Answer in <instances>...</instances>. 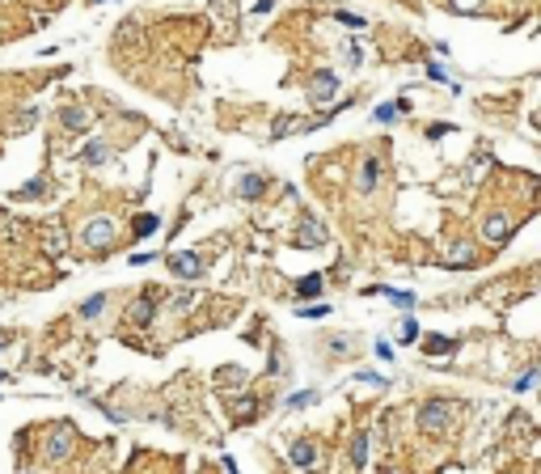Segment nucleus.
I'll return each instance as SVG.
<instances>
[{
	"label": "nucleus",
	"instance_id": "nucleus-1",
	"mask_svg": "<svg viewBox=\"0 0 541 474\" xmlns=\"http://www.w3.org/2000/svg\"><path fill=\"white\" fill-rule=\"evenodd\" d=\"M309 93H313V102H317V106H326V102L339 93V72H334V68H317V72H313V81H309Z\"/></svg>",
	"mask_w": 541,
	"mask_h": 474
},
{
	"label": "nucleus",
	"instance_id": "nucleus-2",
	"mask_svg": "<svg viewBox=\"0 0 541 474\" xmlns=\"http://www.w3.org/2000/svg\"><path fill=\"white\" fill-rule=\"evenodd\" d=\"M449 424V403H423V411H419V428L432 437V432H440Z\"/></svg>",
	"mask_w": 541,
	"mask_h": 474
},
{
	"label": "nucleus",
	"instance_id": "nucleus-3",
	"mask_svg": "<svg viewBox=\"0 0 541 474\" xmlns=\"http://www.w3.org/2000/svg\"><path fill=\"white\" fill-rule=\"evenodd\" d=\"M482 237L495 242V246L508 242V237H512V220H508V212H491V216L482 220Z\"/></svg>",
	"mask_w": 541,
	"mask_h": 474
},
{
	"label": "nucleus",
	"instance_id": "nucleus-4",
	"mask_svg": "<svg viewBox=\"0 0 541 474\" xmlns=\"http://www.w3.org/2000/svg\"><path fill=\"white\" fill-rule=\"evenodd\" d=\"M377 182H381V161H377V157L360 161V174H355V191H360V195H372V191H377Z\"/></svg>",
	"mask_w": 541,
	"mask_h": 474
},
{
	"label": "nucleus",
	"instance_id": "nucleus-5",
	"mask_svg": "<svg viewBox=\"0 0 541 474\" xmlns=\"http://www.w3.org/2000/svg\"><path fill=\"white\" fill-rule=\"evenodd\" d=\"M169 271L178 280H199L203 275V263H199V254H169Z\"/></svg>",
	"mask_w": 541,
	"mask_h": 474
},
{
	"label": "nucleus",
	"instance_id": "nucleus-6",
	"mask_svg": "<svg viewBox=\"0 0 541 474\" xmlns=\"http://www.w3.org/2000/svg\"><path fill=\"white\" fill-rule=\"evenodd\" d=\"M85 242H89L93 250H106V246L114 242V225H110V220H89V225H85Z\"/></svg>",
	"mask_w": 541,
	"mask_h": 474
},
{
	"label": "nucleus",
	"instance_id": "nucleus-7",
	"mask_svg": "<svg viewBox=\"0 0 541 474\" xmlns=\"http://www.w3.org/2000/svg\"><path fill=\"white\" fill-rule=\"evenodd\" d=\"M288 458H292V466H300V470H313V466H317V445H313V441H292Z\"/></svg>",
	"mask_w": 541,
	"mask_h": 474
},
{
	"label": "nucleus",
	"instance_id": "nucleus-8",
	"mask_svg": "<svg viewBox=\"0 0 541 474\" xmlns=\"http://www.w3.org/2000/svg\"><path fill=\"white\" fill-rule=\"evenodd\" d=\"M296 242H300V246H322V242H326V229H322L317 220H300Z\"/></svg>",
	"mask_w": 541,
	"mask_h": 474
},
{
	"label": "nucleus",
	"instance_id": "nucleus-9",
	"mask_svg": "<svg viewBox=\"0 0 541 474\" xmlns=\"http://www.w3.org/2000/svg\"><path fill=\"white\" fill-rule=\"evenodd\" d=\"M457 343H461V339H453V335H432V339L423 343V352H427V356H449Z\"/></svg>",
	"mask_w": 541,
	"mask_h": 474
},
{
	"label": "nucleus",
	"instance_id": "nucleus-10",
	"mask_svg": "<svg viewBox=\"0 0 541 474\" xmlns=\"http://www.w3.org/2000/svg\"><path fill=\"white\" fill-rule=\"evenodd\" d=\"M444 263H449V267H466V263H474V246H470V242H457V246L444 254Z\"/></svg>",
	"mask_w": 541,
	"mask_h": 474
},
{
	"label": "nucleus",
	"instance_id": "nucleus-11",
	"mask_svg": "<svg viewBox=\"0 0 541 474\" xmlns=\"http://www.w3.org/2000/svg\"><path fill=\"white\" fill-rule=\"evenodd\" d=\"M262 186H267V182H262L258 174H245V178L237 182V195H241V199H258V195H262Z\"/></svg>",
	"mask_w": 541,
	"mask_h": 474
},
{
	"label": "nucleus",
	"instance_id": "nucleus-12",
	"mask_svg": "<svg viewBox=\"0 0 541 474\" xmlns=\"http://www.w3.org/2000/svg\"><path fill=\"white\" fill-rule=\"evenodd\" d=\"M402 110H406V102H385V106H377V110H372V119H377V123H394Z\"/></svg>",
	"mask_w": 541,
	"mask_h": 474
},
{
	"label": "nucleus",
	"instance_id": "nucleus-13",
	"mask_svg": "<svg viewBox=\"0 0 541 474\" xmlns=\"http://www.w3.org/2000/svg\"><path fill=\"white\" fill-rule=\"evenodd\" d=\"M351 458H355V466H368V432H360L351 441Z\"/></svg>",
	"mask_w": 541,
	"mask_h": 474
},
{
	"label": "nucleus",
	"instance_id": "nucleus-14",
	"mask_svg": "<svg viewBox=\"0 0 541 474\" xmlns=\"http://www.w3.org/2000/svg\"><path fill=\"white\" fill-rule=\"evenodd\" d=\"M313 403H317V390H300V394H292V398H288V407H292V411H305V407H313Z\"/></svg>",
	"mask_w": 541,
	"mask_h": 474
},
{
	"label": "nucleus",
	"instance_id": "nucleus-15",
	"mask_svg": "<svg viewBox=\"0 0 541 474\" xmlns=\"http://www.w3.org/2000/svg\"><path fill=\"white\" fill-rule=\"evenodd\" d=\"M296 292H300V301H305V297H317V292H322V275H305Z\"/></svg>",
	"mask_w": 541,
	"mask_h": 474
},
{
	"label": "nucleus",
	"instance_id": "nucleus-16",
	"mask_svg": "<svg viewBox=\"0 0 541 474\" xmlns=\"http://www.w3.org/2000/svg\"><path fill=\"white\" fill-rule=\"evenodd\" d=\"M254 407H258V403H254V398L245 394V398H237V403H233V415H241V420H250V415H254Z\"/></svg>",
	"mask_w": 541,
	"mask_h": 474
},
{
	"label": "nucleus",
	"instance_id": "nucleus-17",
	"mask_svg": "<svg viewBox=\"0 0 541 474\" xmlns=\"http://www.w3.org/2000/svg\"><path fill=\"white\" fill-rule=\"evenodd\" d=\"M296 314H300V318H326L330 305H296Z\"/></svg>",
	"mask_w": 541,
	"mask_h": 474
},
{
	"label": "nucleus",
	"instance_id": "nucleus-18",
	"mask_svg": "<svg viewBox=\"0 0 541 474\" xmlns=\"http://www.w3.org/2000/svg\"><path fill=\"white\" fill-rule=\"evenodd\" d=\"M402 343H419V322H415V318L402 322Z\"/></svg>",
	"mask_w": 541,
	"mask_h": 474
},
{
	"label": "nucleus",
	"instance_id": "nucleus-19",
	"mask_svg": "<svg viewBox=\"0 0 541 474\" xmlns=\"http://www.w3.org/2000/svg\"><path fill=\"white\" fill-rule=\"evenodd\" d=\"M449 8H453V13H478L482 0H449Z\"/></svg>",
	"mask_w": 541,
	"mask_h": 474
},
{
	"label": "nucleus",
	"instance_id": "nucleus-20",
	"mask_svg": "<svg viewBox=\"0 0 541 474\" xmlns=\"http://www.w3.org/2000/svg\"><path fill=\"white\" fill-rule=\"evenodd\" d=\"M102 305H106V297H89V301H85V318H97Z\"/></svg>",
	"mask_w": 541,
	"mask_h": 474
},
{
	"label": "nucleus",
	"instance_id": "nucleus-21",
	"mask_svg": "<svg viewBox=\"0 0 541 474\" xmlns=\"http://www.w3.org/2000/svg\"><path fill=\"white\" fill-rule=\"evenodd\" d=\"M152 229H157V216H140L135 220V233H152Z\"/></svg>",
	"mask_w": 541,
	"mask_h": 474
},
{
	"label": "nucleus",
	"instance_id": "nucleus-22",
	"mask_svg": "<svg viewBox=\"0 0 541 474\" xmlns=\"http://www.w3.org/2000/svg\"><path fill=\"white\" fill-rule=\"evenodd\" d=\"M131 318H135V322H148V318H152V309H148V301H140V305L131 309Z\"/></svg>",
	"mask_w": 541,
	"mask_h": 474
},
{
	"label": "nucleus",
	"instance_id": "nucleus-23",
	"mask_svg": "<svg viewBox=\"0 0 541 474\" xmlns=\"http://www.w3.org/2000/svg\"><path fill=\"white\" fill-rule=\"evenodd\" d=\"M427 76H432V81H449V72H444L440 64H427Z\"/></svg>",
	"mask_w": 541,
	"mask_h": 474
},
{
	"label": "nucleus",
	"instance_id": "nucleus-24",
	"mask_svg": "<svg viewBox=\"0 0 541 474\" xmlns=\"http://www.w3.org/2000/svg\"><path fill=\"white\" fill-rule=\"evenodd\" d=\"M533 386H537V373H525V377L516 381V390H533Z\"/></svg>",
	"mask_w": 541,
	"mask_h": 474
}]
</instances>
